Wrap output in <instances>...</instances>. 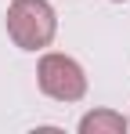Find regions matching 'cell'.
<instances>
[{
  "label": "cell",
  "mask_w": 130,
  "mask_h": 134,
  "mask_svg": "<svg viewBox=\"0 0 130 134\" xmlns=\"http://www.w3.org/2000/svg\"><path fill=\"white\" fill-rule=\"evenodd\" d=\"M58 15L47 0H11L7 7V36L22 51H40L54 40Z\"/></svg>",
  "instance_id": "cell-1"
},
{
  "label": "cell",
  "mask_w": 130,
  "mask_h": 134,
  "mask_svg": "<svg viewBox=\"0 0 130 134\" xmlns=\"http://www.w3.org/2000/svg\"><path fill=\"white\" fill-rule=\"evenodd\" d=\"M36 83L47 98L54 102H80L87 94V72L76 58L69 54H43L40 65H36Z\"/></svg>",
  "instance_id": "cell-2"
},
{
  "label": "cell",
  "mask_w": 130,
  "mask_h": 134,
  "mask_svg": "<svg viewBox=\"0 0 130 134\" xmlns=\"http://www.w3.org/2000/svg\"><path fill=\"white\" fill-rule=\"evenodd\" d=\"M130 120L112 109H94L80 120V134H127Z\"/></svg>",
  "instance_id": "cell-3"
},
{
  "label": "cell",
  "mask_w": 130,
  "mask_h": 134,
  "mask_svg": "<svg viewBox=\"0 0 130 134\" xmlns=\"http://www.w3.org/2000/svg\"><path fill=\"white\" fill-rule=\"evenodd\" d=\"M116 4H119V0H116Z\"/></svg>",
  "instance_id": "cell-4"
}]
</instances>
